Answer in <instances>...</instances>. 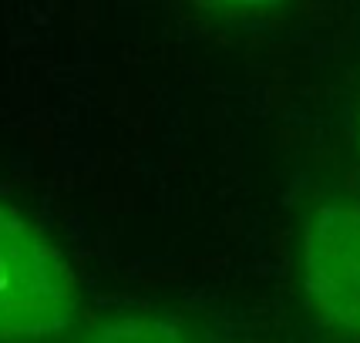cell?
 Returning a JSON list of instances; mask_svg holds the SVG:
<instances>
[{
  "instance_id": "obj_1",
  "label": "cell",
  "mask_w": 360,
  "mask_h": 343,
  "mask_svg": "<svg viewBox=\"0 0 360 343\" xmlns=\"http://www.w3.org/2000/svg\"><path fill=\"white\" fill-rule=\"evenodd\" d=\"M78 276L31 219L0 202V343H41L75 323Z\"/></svg>"
},
{
  "instance_id": "obj_2",
  "label": "cell",
  "mask_w": 360,
  "mask_h": 343,
  "mask_svg": "<svg viewBox=\"0 0 360 343\" xmlns=\"http://www.w3.org/2000/svg\"><path fill=\"white\" fill-rule=\"evenodd\" d=\"M303 297L333 337L360 343V205L323 202L303 226Z\"/></svg>"
},
{
  "instance_id": "obj_3",
  "label": "cell",
  "mask_w": 360,
  "mask_h": 343,
  "mask_svg": "<svg viewBox=\"0 0 360 343\" xmlns=\"http://www.w3.org/2000/svg\"><path fill=\"white\" fill-rule=\"evenodd\" d=\"M78 343H192L182 323L158 313H125L91 327Z\"/></svg>"
},
{
  "instance_id": "obj_4",
  "label": "cell",
  "mask_w": 360,
  "mask_h": 343,
  "mask_svg": "<svg viewBox=\"0 0 360 343\" xmlns=\"http://www.w3.org/2000/svg\"><path fill=\"white\" fill-rule=\"evenodd\" d=\"M212 7H233V11H263V7H276L283 0H202Z\"/></svg>"
},
{
  "instance_id": "obj_5",
  "label": "cell",
  "mask_w": 360,
  "mask_h": 343,
  "mask_svg": "<svg viewBox=\"0 0 360 343\" xmlns=\"http://www.w3.org/2000/svg\"><path fill=\"white\" fill-rule=\"evenodd\" d=\"M357 155H360V122H357Z\"/></svg>"
}]
</instances>
